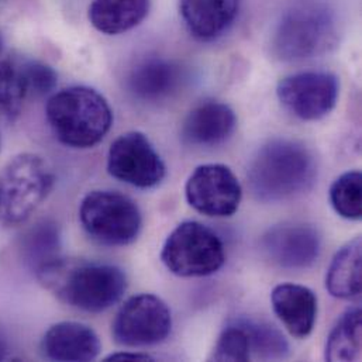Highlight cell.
<instances>
[{
	"label": "cell",
	"instance_id": "23",
	"mask_svg": "<svg viewBox=\"0 0 362 362\" xmlns=\"http://www.w3.org/2000/svg\"><path fill=\"white\" fill-rule=\"evenodd\" d=\"M28 98L20 64L10 59L0 61V120L14 122Z\"/></svg>",
	"mask_w": 362,
	"mask_h": 362
},
{
	"label": "cell",
	"instance_id": "2",
	"mask_svg": "<svg viewBox=\"0 0 362 362\" xmlns=\"http://www.w3.org/2000/svg\"><path fill=\"white\" fill-rule=\"evenodd\" d=\"M38 279L64 303L89 313L116 305L127 289L126 274L107 264L66 262L59 259Z\"/></svg>",
	"mask_w": 362,
	"mask_h": 362
},
{
	"label": "cell",
	"instance_id": "3",
	"mask_svg": "<svg viewBox=\"0 0 362 362\" xmlns=\"http://www.w3.org/2000/svg\"><path fill=\"white\" fill-rule=\"evenodd\" d=\"M45 115L55 137L72 148L99 144L113 124L110 105L88 86H71L57 92L47 102Z\"/></svg>",
	"mask_w": 362,
	"mask_h": 362
},
{
	"label": "cell",
	"instance_id": "16",
	"mask_svg": "<svg viewBox=\"0 0 362 362\" xmlns=\"http://www.w3.org/2000/svg\"><path fill=\"white\" fill-rule=\"evenodd\" d=\"M272 309L291 336L306 339L315 327L317 317V298L303 285L282 284L271 293Z\"/></svg>",
	"mask_w": 362,
	"mask_h": 362
},
{
	"label": "cell",
	"instance_id": "29",
	"mask_svg": "<svg viewBox=\"0 0 362 362\" xmlns=\"http://www.w3.org/2000/svg\"><path fill=\"white\" fill-rule=\"evenodd\" d=\"M3 47H4V40H3V35H1V31H0V54L3 51Z\"/></svg>",
	"mask_w": 362,
	"mask_h": 362
},
{
	"label": "cell",
	"instance_id": "8",
	"mask_svg": "<svg viewBox=\"0 0 362 362\" xmlns=\"http://www.w3.org/2000/svg\"><path fill=\"white\" fill-rule=\"evenodd\" d=\"M173 329V316L167 303L156 295L132 296L117 312L112 333L124 347H148L165 341Z\"/></svg>",
	"mask_w": 362,
	"mask_h": 362
},
{
	"label": "cell",
	"instance_id": "24",
	"mask_svg": "<svg viewBox=\"0 0 362 362\" xmlns=\"http://www.w3.org/2000/svg\"><path fill=\"white\" fill-rule=\"evenodd\" d=\"M362 175L350 171L339 177L330 187V202L334 210L344 218L360 220L362 216Z\"/></svg>",
	"mask_w": 362,
	"mask_h": 362
},
{
	"label": "cell",
	"instance_id": "26",
	"mask_svg": "<svg viewBox=\"0 0 362 362\" xmlns=\"http://www.w3.org/2000/svg\"><path fill=\"white\" fill-rule=\"evenodd\" d=\"M18 64L28 98L45 96L55 88L58 76L49 65L31 59Z\"/></svg>",
	"mask_w": 362,
	"mask_h": 362
},
{
	"label": "cell",
	"instance_id": "4",
	"mask_svg": "<svg viewBox=\"0 0 362 362\" xmlns=\"http://www.w3.org/2000/svg\"><path fill=\"white\" fill-rule=\"evenodd\" d=\"M337 20L322 1L302 0L286 10L272 37L274 55L298 62L326 54L337 42Z\"/></svg>",
	"mask_w": 362,
	"mask_h": 362
},
{
	"label": "cell",
	"instance_id": "25",
	"mask_svg": "<svg viewBox=\"0 0 362 362\" xmlns=\"http://www.w3.org/2000/svg\"><path fill=\"white\" fill-rule=\"evenodd\" d=\"M214 361H250L251 351L244 329L234 320L220 334L213 353Z\"/></svg>",
	"mask_w": 362,
	"mask_h": 362
},
{
	"label": "cell",
	"instance_id": "10",
	"mask_svg": "<svg viewBox=\"0 0 362 362\" xmlns=\"http://www.w3.org/2000/svg\"><path fill=\"white\" fill-rule=\"evenodd\" d=\"M107 171L117 181L136 187H154L165 178V165L146 134L130 132L110 146Z\"/></svg>",
	"mask_w": 362,
	"mask_h": 362
},
{
	"label": "cell",
	"instance_id": "14",
	"mask_svg": "<svg viewBox=\"0 0 362 362\" xmlns=\"http://www.w3.org/2000/svg\"><path fill=\"white\" fill-rule=\"evenodd\" d=\"M41 350L52 361L86 362L99 357L102 344L89 326L61 322L51 326L44 334Z\"/></svg>",
	"mask_w": 362,
	"mask_h": 362
},
{
	"label": "cell",
	"instance_id": "1",
	"mask_svg": "<svg viewBox=\"0 0 362 362\" xmlns=\"http://www.w3.org/2000/svg\"><path fill=\"white\" fill-rule=\"evenodd\" d=\"M247 178L255 199L281 202L302 194L315 185L317 164L312 151L300 141L275 139L257 151Z\"/></svg>",
	"mask_w": 362,
	"mask_h": 362
},
{
	"label": "cell",
	"instance_id": "15",
	"mask_svg": "<svg viewBox=\"0 0 362 362\" xmlns=\"http://www.w3.org/2000/svg\"><path fill=\"white\" fill-rule=\"evenodd\" d=\"M237 126L235 113L221 102L209 100L196 106L185 119L182 139L196 147H213L231 137Z\"/></svg>",
	"mask_w": 362,
	"mask_h": 362
},
{
	"label": "cell",
	"instance_id": "21",
	"mask_svg": "<svg viewBox=\"0 0 362 362\" xmlns=\"http://www.w3.org/2000/svg\"><path fill=\"white\" fill-rule=\"evenodd\" d=\"M361 310L346 312L332 330L326 344L327 361H357L361 356Z\"/></svg>",
	"mask_w": 362,
	"mask_h": 362
},
{
	"label": "cell",
	"instance_id": "27",
	"mask_svg": "<svg viewBox=\"0 0 362 362\" xmlns=\"http://www.w3.org/2000/svg\"><path fill=\"white\" fill-rule=\"evenodd\" d=\"M154 358L143 353H116L109 356L105 361H153Z\"/></svg>",
	"mask_w": 362,
	"mask_h": 362
},
{
	"label": "cell",
	"instance_id": "12",
	"mask_svg": "<svg viewBox=\"0 0 362 362\" xmlns=\"http://www.w3.org/2000/svg\"><path fill=\"white\" fill-rule=\"evenodd\" d=\"M261 250L265 258L279 268L306 269L317 261L322 238L310 224L282 223L262 235Z\"/></svg>",
	"mask_w": 362,
	"mask_h": 362
},
{
	"label": "cell",
	"instance_id": "11",
	"mask_svg": "<svg viewBox=\"0 0 362 362\" xmlns=\"http://www.w3.org/2000/svg\"><path fill=\"white\" fill-rule=\"evenodd\" d=\"M185 194L196 211L209 217H230L238 210L243 189L228 167L204 164L189 177Z\"/></svg>",
	"mask_w": 362,
	"mask_h": 362
},
{
	"label": "cell",
	"instance_id": "20",
	"mask_svg": "<svg viewBox=\"0 0 362 362\" xmlns=\"http://www.w3.org/2000/svg\"><path fill=\"white\" fill-rule=\"evenodd\" d=\"M326 288L332 296L353 299L361 293V238L341 247L334 255L326 276Z\"/></svg>",
	"mask_w": 362,
	"mask_h": 362
},
{
	"label": "cell",
	"instance_id": "5",
	"mask_svg": "<svg viewBox=\"0 0 362 362\" xmlns=\"http://www.w3.org/2000/svg\"><path fill=\"white\" fill-rule=\"evenodd\" d=\"M79 220L85 231L107 247H123L137 240L143 217L137 203L115 190H93L79 207Z\"/></svg>",
	"mask_w": 362,
	"mask_h": 362
},
{
	"label": "cell",
	"instance_id": "28",
	"mask_svg": "<svg viewBox=\"0 0 362 362\" xmlns=\"http://www.w3.org/2000/svg\"><path fill=\"white\" fill-rule=\"evenodd\" d=\"M8 353H10V347H8L7 337L3 333V330L0 329V361L7 360L8 358Z\"/></svg>",
	"mask_w": 362,
	"mask_h": 362
},
{
	"label": "cell",
	"instance_id": "7",
	"mask_svg": "<svg viewBox=\"0 0 362 362\" xmlns=\"http://www.w3.org/2000/svg\"><path fill=\"white\" fill-rule=\"evenodd\" d=\"M161 259L178 276H207L224 265L226 250L211 228L197 221H183L168 235Z\"/></svg>",
	"mask_w": 362,
	"mask_h": 362
},
{
	"label": "cell",
	"instance_id": "30",
	"mask_svg": "<svg viewBox=\"0 0 362 362\" xmlns=\"http://www.w3.org/2000/svg\"><path fill=\"white\" fill-rule=\"evenodd\" d=\"M0 204H1V183H0Z\"/></svg>",
	"mask_w": 362,
	"mask_h": 362
},
{
	"label": "cell",
	"instance_id": "19",
	"mask_svg": "<svg viewBox=\"0 0 362 362\" xmlns=\"http://www.w3.org/2000/svg\"><path fill=\"white\" fill-rule=\"evenodd\" d=\"M150 11V0H93L89 7L92 25L109 35L137 27Z\"/></svg>",
	"mask_w": 362,
	"mask_h": 362
},
{
	"label": "cell",
	"instance_id": "6",
	"mask_svg": "<svg viewBox=\"0 0 362 362\" xmlns=\"http://www.w3.org/2000/svg\"><path fill=\"white\" fill-rule=\"evenodd\" d=\"M1 183V218L7 224L24 223L51 193L55 175L49 164L35 154L14 157Z\"/></svg>",
	"mask_w": 362,
	"mask_h": 362
},
{
	"label": "cell",
	"instance_id": "22",
	"mask_svg": "<svg viewBox=\"0 0 362 362\" xmlns=\"http://www.w3.org/2000/svg\"><path fill=\"white\" fill-rule=\"evenodd\" d=\"M235 322L244 329L248 337L251 356L265 361H278L289 357V343L276 327L252 319H237Z\"/></svg>",
	"mask_w": 362,
	"mask_h": 362
},
{
	"label": "cell",
	"instance_id": "17",
	"mask_svg": "<svg viewBox=\"0 0 362 362\" xmlns=\"http://www.w3.org/2000/svg\"><path fill=\"white\" fill-rule=\"evenodd\" d=\"M241 0H181L180 11L189 33L200 41L221 37L235 21Z\"/></svg>",
	"mask_w": 362,
	"mask_h": 362
},
{
	"label": "cell",
	"instance_id": "13",
	"mask_svg": "<svg viewBox=\"0 0 362 362\" xmlns=\"http://www.w3.org/2000/svg\"><path fill=\"white\" fill-rule=\"evenodd\" d=\"M181 66L163 57H147L136 64L127 76V88L143 102H163L181 88Z\"/></svg>",
	"mask_w": 362,
	"mask_h": 362
},
{
	"label": "cell",
	"instance_id": "9",
	"mask_svg": "<svg viewBox=\"0 0 362 362\" xmlns=\"http://www.w3.org/2000/svg\"><path fill=\"white\" fill-rule=\"evenodd\" d=\"M340 82L330 72L309 71L284 78L276 88L282 106L305 122L326 117L337 105Z\"/></svg>",
	"mask_w": 362,
	"mask_h": 362
},
{
	"label": "cell",
	"instance_id": "18",
	"mask_svg": "<svg viewBox=\"0 0 362 362\" xmlns=\"http://www.w3.org/2000/svg\"><path fill=\"white\" fill-rule=\"evenodd\" d=\"M61 230L51 218H42L24 231L20 238V255L25 267L38 278L61 257Z\"/></svg>",
	"mask_w": 362,
	"mask_h": 362
}]
</instances>
